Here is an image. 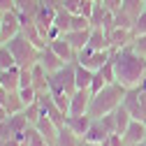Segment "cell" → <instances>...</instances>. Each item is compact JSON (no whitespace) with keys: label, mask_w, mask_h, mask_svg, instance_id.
I'll return each instance as SVG.
<instances>
[{"label":"cell","mask_w":146,"mask_h":146,"mask_svg":"<svg viewBox=\"0 0 146 146\" xmlns=\"http://www.w3.org/2000/svg\"><path fill=\"white\" fill-rule=\"evenodd\" d=\"M93 7H95V0H81V7H79V14L86 16L90 21V14H93Z\"/></svg>","instance_id":"obj_38"},{"label":"cell","mask_w":146,"mask_h":146,"mask_svg":"<svg viewBox=\"0 0 146 146\" xmlns=\"http://www.w3.org/2000/svg\"><path fill=\"white\" fill-rule=\"evenodd\" d=\"M114 19H116V28H130L132 30V26H135V19L132 16H127L125 12H114Z\"/></svg>","instance_id":"obj_31"},{"label":"cell","mask_w":146,"mask_h":146,"mask_svg":"<svg viewBox=\"0 0 146 146\" xmlns=\"http://www.w3.org/2000/svg\"><path fill=\"white\" fill-rule=\"evenodd\" d=\"M42 5H49V7H53V9H60L63 7V0H40Z\"/></svg>","instance_id":"obj_44"},{"label":"cell","mask_w":146,"mask_h":146,"mask_svg":"<svg viewBox=\"0 0 146 146\" xmlns=\"http://www.w3.org/2000/svg\"><path fill=\"white\" fill-rule=\"evenodd\" d=\"M144 125H146V118H144Z\"/></svg>","instance_id":"obj_49"},{"label":"cell","mask_w":146,"mask_h":146,"mask_svg":"<svg viewBox=\"0 0 146 146\" xmlns=\"http://www.w3.org/2000/svg\"><path fill=\"white\" fill-rule=\"evenodd\" d=\"M53 19H56V9L49 7V5H42L37 7V12H35V26L40 28V33L44 35V40H46V30L53 26Z\"/></svg>","instance_id":"obj_8"},{"label":"cell","mask_w":146,"mask_h":146,"mask_svg":"<svg viewBox=\"0 0 146 146\" xmlns=\"http://www.w3.org/2000/svg\"><path fill=\"white\" fill-rule=\"evenodd\" d=\"M53 26H58V28L63 30V35L70 33V30H72V12H67L65 7L56 9V19H53Z\"/></svg>","instance_id":"obj_25"},{"label":"cell","mask_w":146,"mask_h":146,"mask_svg":"<svg viewBox=\"0 0 146 146\" xmlns=\"http://www.w3.org/2000/svg\"><path fill=\"white\" fill-rule=\"evenodd\" d=\"M88 46L95 49V51H107V49H111V44H109V35H107L102 28H90Z\"/></svg>","instance_id":"obj_20"},{"label":"cell","mask_w":146,"mask_h":146,"mask_svg":"<svg viewBox=\"0 0 146 146\" xmlns=\"http://www.w3.org/2000/svg\"><path fill=\"white\" fill-rule=\"evenodd\" d=\"M130 46H132L135 53H139V56L146 58V35H135V40L130 42Z\"/></svg>","instance_id":"obj_33"},{"label":"cell","mask_w":146,"mask_h":146,"mask_svg":"<svg viewBox=\"0 0 146 146\" xmlns=\"http://www.w3.org/2000/svg\"><path fill=\"white\" fill-rule=\"evenodd\" d=\"M7 49L14 53V60H16L19 67H33L35 63H40V51L42 49H37L23 33L14 35V37L7 42Z\"/></svg>","instance_id":"obj_3"},{"label":"cell","mask_w":146,"mask_h":146,"mask_svg":"<svg viewBox=\"0 0 146 146\" xmlns=\"http://www.w3.org/2000/svg\"><path fill=\"white\" fill-rule=\"evenodd\" d=\"M23 114H26V118H28V123H30V125H37V121H40V116H42L40 102H33V104H28V107L23 109Z\"/></svg>","instance_id":"obj_29"},{"label":"cell","mask_w":146,"mask_h":146,"mask_svg":"<svg viewBox=\"0 0 146 146\" xmlns=\"http://www.w3.org/2000/svg\"><path fill=\"white\" fill-rule=\"evenodd\" d=\"M16 60H14V53L7 49V44H0V70H9L14 67Z\"/></svg>","instance_id":"obj_28"},{"label":"cell","mask_w":146,"mask_h":146,"mask_svg":"<svg viewBox=\"0 0 146 146\" xmlns=\"http://www.w3.org/2000/svg\"><path fill=\"white\" fill-rule=\"evenodd\" d=\"M19 95H21V100H23V107H28V104H33V102H37V90H35L33 86H28V88H19Z\"/></svg>","instance_id":"obj_32"},{"label":"cell","mask_w":146,"mask_h":146,"mask_svg":"<svg viewBox=\"0 0 146 146\" xmlns=\"http://www.w3.org/2000/svg\"><path fill=\"white\" fill-rule=\"evenodd\" d=\"M35 127H37V130L44 135V139H46L51 146L56 144V137H58V125L53 123L49 116H40V121H37V125H35Z\"/></svg>","instance_id":"obj_18"},{"label":"cell","mask_w":146,"mask_h":146,"mask_svg":"<svg viewBox=\"0 0 146 146\" xmlns=\"http://www.w3.org/2000/svg\"><path fill=\"white\" fill-rule=\"evenodd\" d=\"M102 146H125V141H123V137H121V135H116V132H114V135H109V137L102 141Z\"/></svg>","instance_id":"obj_40"},{"label":"cell","mask_w":146,"mask_h":146,"mask_svg":"<svg viewBox=\"0 0 146 146\" xmlns=\"http://www.w3.org/2000/svg\"><path fill=\"white\" fill-rule=\"evenodd\" d=\"M100 72H102V77L107 79V84H114V81H116V72H114V60H111V58L102 65Z\"/></svg>","instance_id":"obj_35"},{"label":"cell","mask_w":146,"mask_h":146,"mask_svg":"<svg viewBox=\"0 0 146 146\" xmlns=\"http://www.w3.org/2000/svg\"><path fill=\"white\" fill-rule=\"evenodd\" d=\"M109 9L102 5V0H95V7H93V14H90V28H100L102 26V19Z\"/></svg>","instance_id":"obj_27"},{"label":"cell","mask_w":146,"mask_h":146,"mask_svg":"<svg viewBox=\"0 0 146 146\" xmlns=\"http://www.w3.org/2000/svg\"><path fill=\"white\" fill-rule=\"evenodd\" d=\"M0 104H3L9 114H19V111H23V100H21V95H19V90H5L3 86H0Z\"/></svg>","instance_id":"obj_9"},{"label":"cell","mask_w":146,"mask_h":146,"mask_svg":"<svg viewBox=\"0 0 146 146\" xmlns=\"http://www.w3.org/2000/svg\"><path fill=\"white\" fill-rule=\"evenodd\" d=\"M14 9H16L14 0H0V12H14Z\"/></svg>","instance_id":"obj_43"},{"label":"cell","mask_w":146,"mask_h":146,"mask_svg":"<svg viewBox=\"0 0 146 146\" xmlns=\"http://www.w3.org/2000/svg\"><path fill=\"white\" fill-rule=\"evenodd\" d=\"M40 65L49 72V74H53V72H58V70L65 65V60H63L51 46H44V49L40 51Z\"/></svg>","instance_id":"obj_11"},{"label":"cell","mask_w":146,"mask_h":146,"mask_svg":"<svg viewBox=\"0 0 146 146\" xmlns=\"http://www.w3.org/2000/svg\"><path fill=\"white\" fill-rule=\"evenodd\" d=\"M111 49H107V51H95V49H90V46H84L81 51H77V60L81 63V65H86L88 70H93V72H98V70H102V65L111 58Z\"/></svg>","instance_id":"obj_5"},{"label":"cell","mask_w":146,"mask_h":146,"mask_svg":"<svg viewBox=\"0 0 146 146\" xmlns=\"http://www.w3.org/2000/svg\"><path fill=\"white\" fill-rule=\"evenodd\" d=\"M90 123H93V116H88V114H79V116H74V114H67V116H65V125L70 127L72 132H77L81 139H84V135L88 132Z\"/></svg>","instance_id":"obj_12"},{"label":"cell","mask_w":146,"mask_h":146,"mask_svg":"<svg viewBox=\"0 0 146 146\" xmlns=\"http://www.w3.org/2000/svg\"><path fill=\"white\" fill-rule=\"evenodd\" d=\"M114 118H116V135L123 137V132L127 130V125L132 123V116H130V111H127V109L121 104V107L114 109Z\"/></svg>","instance_id":"obj_22"},{"label":"cell","mask_w":146,"mask_h":146,"mask_svg":"<svg viewBox=\"0 0 146 146\" xmlns=\"http://www.w3.org/2000/svg\"><path fill=\"white\" fill-rule=\"evenodd\" d=\"M23 146H51L44 135L37 130L35 125H28V130H26V139H23Z\"/></svg>","instance_id":"obj_23"},{"label":"cell","mask_w":146,"mask_h":146,"mask_svg":"<svg viewBox=\"0 0 146 146\" xmlns=\"http://www.w3.org/2000/svg\"><path fill=\"white\" fill-rule=\"evenodd\" d=\"M3 16H5V12H0V28H3Z\"/></svg>","instance_id":"obj_47"},{"label":"cell","mask_w":146,"mask_h":146,"mask_svg":"<svg viewBox=\"0 0 146 146\" xmlns=\"http://www.w3.org/2000/svg\"><path fill=\"white\" fill-rule=\"evenodd\" d=\"M33 88L37 93H49V72L40 63L33 65Z\"/></svg>","instance_id":"obj_16"},{"label":"cell","mask_w":146,"mask_h":146,"mask_svg":"<svg viewBox=\"0 0 146 146\" xmlns=\"http://www.w3.org/2000/svg\"><path fill=\"white\" fill-rule=\"evenodd\" d=\"M21 33V21L19 16H16V12H5L3 16V28H0V44H7L14 35Z\"/></svg>","instance_id":"obj_6"},{"label":"cell","mask_w":146,"mask_h":146,"mask_svg":"<svg viewBox=\"0 0 146 146\" xmlns=\"http://www.w3.org/2000/svg\"><path fill=\"white\" fill-rule=\"evenodd\" d=\"M107 137H109V132H107V127L102 125V121H100V118H93V123H90V127H88V132L84 135V141L102 144Z\"/></svg>","instance_id":"obj_19"},{"label":"cell","mask_w":146,"mask_h":146,"mask_svg":"<svg viewBox=\"0 0 146 146\" xmlns=\"http://www.w3.org/2000/svg\"><path fill=\"white\" fill-rule=\"evenodd\" d=\"M0 86L5 90H19L21 88V67L14 65L9 70H0Z\"/></svg>","instance_id":"obj_13"},{"label":"cell","mask_w":146,"mask_h":146,"mask_svg":"<svg viewBox=\"0 0 146 146\" xmlns=\"http://www.w3.org/2000/svg\"><path fill=\"white\" fill-rule=\"evenodd\" d=\"M132 33H135V35H146V12H144V14H139L137 19H135Z\"/></svg>","instance_id":"obj_37"},{"label":"cell","mask_w":146,"mask_h":146,"mask_svg":"<svg viewBox=\"0 0 146 146\" xmlns=\"http://www.w3.org/2000/svg\"><path fill=\"white\" fill-rule=\"evenodd\" d=\"M63 7L72 14H79V7H81V0H63Z\"/></svg>","instance_id":"obj_41"},{"label":"cell","mask_w":146,"mask_h":146,"mask_svg":"<svg viewBox=\"0 0 146 146\" xmlns=\"http://www.w3.org/2000/svg\"><path fill=\"white\" fill-rule=\"evenodd\" d=\"M104 86H107V79L102 77V72L98 70V72H95V74H93V81H90V88H88V90H90V93H93V95H95V93H98V90H102Z\"/></svg>","instance_id":"obj_34"},{"label":"cell","mask_w":146,"mask_h":146,"mask_svg":"<svg viewBox=\"0 0 146 146\" xmlns=\"http://www.w3.org/2000/svg\"><path fill=\"white\" fill-rule=\"evenodd\" d=\"M81 146H102V144H95V141H84V139H81Z\"/></svg>","instance_id":"obj_46"},{"label":"cell","mask_w":146,"mask_h":146,"mask_svg":"<svg viewBox=\"0 0 146 146\" xmlns=\"http://www.w3.org/2000/svg\"><path fill=\"white\" fill-rule=\"evenodd\" d=\"M116 81L125 88H137L146 77V58L132 51V46H123L111 53Z\"/></svg>","instance_id":"obj_1"},{"label":"cell","mask_w":146,"mask_h":146,"mask_svg":"<svg viewBox=\"0 0 146 146\" xmlns=\"http://www.w3.org/2000/svg\"><path fill=\"white\" fill-rule=\"evenodd\" d=\"M90 98H93V93H90L88 88H77L74 93H72L70 98V114H88V104H90Z\"/></svg>","instance_id":"obj_7"},{"label":"cell","mask_w":146,"mask_h":146,"mask_svg":"<svg viewBox=\"0 0 146 146\" xmlns=\"http://www.w3.org/2000/svg\"><path fill=\"white\" fill-rule=\"evenodd\" d=\"M144 139H146V125H144V121H135V118H132V123L127 125V130L123 132L125 146H137V144H141Z\"/></svg>","instance_id":"obj_10"},{"label":"cell","mask_w":146,"mask_h":146,"mask_svg":"<svg viewBox=\"0 0 146 146\" xmlns=\"http://www.w3.org/2000/svg\"><path fill=\"white\" fill-rule=\"evenodd\" d=\"M93 70H88L86 65H81L77 60V88H90V81H93Z\"/></svg>","instance_id":"obj_26"},{"label":"cell","mask_w":146,"mask_h":146,"mask_svg":"<svg viewBox=\"0 0 146 146\" xmlns=\"http://www.w3.org/2000/svg\"><path fill=\"white\" fill-rule=\"evenodd\" d=\"M123 107L130 111V116L135 121H144L146 118V90H141V88H127V93L123 98Z\"/></svg>","instance_id":"obj_4"},{"label":"cell","mask_w":146,"mask_h":146,"mask_svg":"<svg viewBox=\"0 0 146 146\" xmlns=\"http://www.w3.org/2000/svg\"><path fill=\"white\" fill-rule=\"evenodd\" d=\"M53 146H81V137L77 132H72L67 125H60L58 127V137H56V144Z\"/></svg>","instance_id":"obj_21"},{"label":"cell","mask_w":146,"mask_h":146,"mask_svg":"<svg viewBox=\"0 0 146 146\" xmlns=\"http://www.w3.org/2000/svg\"><path fill=\"white\" fill-rule=\"evenodd\" d=\"M7 116H9V111H7L3 104H0V123H3V121H7Z\"/></svg>","instance_id":"obj_45"},{"label":"cell","mask_w":146,"mask_h":146,"mask_svg":"<svg viewBox=\"0 0 146 146\" xmlns=\"http://www.w3.org/2000/svg\"><path fill=\"white\" fill-rule=\"evenodd\" d=\"M49 46L53 49V51H56L58 53V56L65 60V63H70V60H77V51L74 49H72V44L63 37V35H60V37L58 40H53V42H49Z\"/></svg>","instance_id":"obj_15"},{"label":"cell","mask_w":146,"mask_h":146,"mask_svg":"<svg viewBox=\"0 0 146 146\" xmlns=\"http://www.w3.org/2000/svg\"><path fill=\"white\" fill-rule=\"evenodd\" d=\"M63 37L72 44V49L74 51H81L84 46H88V40H90V28H86V30H70V33H65Z\"/></svg>","instance_id":"obj_17"},{"label":"cell","mask_w":146,"mask_h":146,"mask_svg":"<svg viewBox=\"0 0 146 146\" xmlns=\"http://www.w3.org/2000/svg\"><path fill=\"white\" fill-rule=\"evenodd\" d=\"M102 5H104L109 12H118L121 5H123V0H102Z\"/></svg>","instance_id":"obj_42"},{"label":"cell","mask_w":146,"mask_h":146,"mask_svg":"<svg viewBox=\"0 0 146 146\" xmlns=\"http://www.w3.org/2000/svg\"><path fill=\"white\" fill-rule=\"evenodd\" d=\"M137 146H146V139H144V141H141V144H137Z\"/></svg>","instance_id":"obj_48"},{"label":"cell","mask_w":146,"mask_h":146,"mask_svg":"<svg viewBox=\"0 0 146 146\" xmlns=\"http://www.w3.org/2000/svg\"><path fill=\"white\" fill-rule=\"evenodd\" d=\"M144 3H146V0H144Z\"/></svg>","instance_id":"obj_50"},{"label":"cell","mask_w":146,"mask_h":146,"mask_svg":"<svg viewBox=\"0 0 146 146\" xmlns=\"http://www.w3.org/2000/svg\"><path fill=\"white\" fill-rule=\"evenodd\" d=\"M127 93V88L121 86L118 81L114 84H107L102 90H98V93L90 98V104H88V116H93V118H100L104 114H111L116 107L123 104V98Z\"/></svg>","instance_id":"obj_2"},{"label":"cell","mask_w":146,"mask_h":146,"mask_svg":"<svg viewBox=\"0 0 146 146\" xmlns=\"http://www.w3.org/2000/svg\"><path fill=\"white\" fill-rule=\"evenodd\" d=\"M90 28V21L81 14H72V30H86Z\"/></svg>","instance_id":"obj_36"},{"label":"cell","mask_w":146,"mask_h":146,"mask_svg":"<svg viewBox=\"0 0 146 146\" xmlns=\"http://www.w3.org/2000/svg\"><path fill=\"white\" fill-rule=\"evenodd\" d=\"M121 12H125L127 16L137 19L139 14H144V12H146V3H144V0H123Z\"/></svg>","instance_id":"obj_24"},{"label":"cell","mask_w":146,"mask_h":146,"mask_svg":"<svg viewBox=\"0 0 146 146\" xmlns=\"http://www.w3.org/2000/svg\"><path fill=\"white\" fill-rule=\"evenodd\" d=\"M135 40V33L130 28H114L109 33V44H111V51H118L123 46H130V42Z\"/></svg>","instance_id":"obj_14"},{"label":"cell","mask_w":146,"mask_h":146,"mask_svg":"<svg viewBox=\"0 0 146 146\" xmlns=\"http://www.w3.org/2000/svg\"><path fill=\"white\" fill-rule=\"evenodd\" d=\"M33 86V67H21V88Z\"/></svg>","instance_id":"obj_39"},{"label":"cell","mask_w":146,"mask_h":146,"mask_svg":"<svg viewBox=\"0 0 146 146\" xmlns=\"http://www.w3.org/2000/svg\"><path fill=\"white\" fill-rule=\"evenodd\" d=\"M14 3H16V9L28 12L30 16H35V12L40 7V0H14Z\"/></svg>","instance_id":"obj_30"}]
</instances>
